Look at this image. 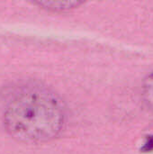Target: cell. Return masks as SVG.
Listing matches in <instances>:
<instances>
[{
	"label": "cell",
	"instance_id": "6da1fadb",
	"mask_svg": "<svg viewBox=\"0 0 153 154\" xmlns=\"http://www.w3.org/2000/svg\"><path fill=\"white\" fill-rule=\"evenodd\" d=\"M68 109L61 97L36 80H19L0 88V131L25 144L57 139L65 130Z\"/></svg>",
	"mask_w": 153,
	"mask_h": 154
},
{
	"label": "cell",
	"instance_id": "7a4b0ae2",
	"mask_svg": "<svg viewBox=\"0 0 153 154\" xmlns=\"http://www.w3.org/2000/svg\"><path fill=\"white\" fill-rule=\"evenodd\" d=\"M36 6L51 13H66L81 6L87 0H31Z\"/></svg>",
	"mask_w": 153,
	"mask_h": 154
},
{
	"label": "cell",
	"instance_id": "3957f363",
	"mask_svg": "<svg viewBox=\"0 0 153 154\" xmlns=\"http://www.w3.org/2000/svg\"><path fill=\"white\" fill-rule=\"evenodd\" d=\"M142 97L147 106L153 112V72L148 75L143 81Z\"/></svg>",
	"mask_w": 153,
	"mask_h": 154
},
{
	"label": "cell",
	"instance_id": "277c9868",
	"mask_svg": "<svg viewBox=\"0 0 153 154\" xmlns=\"http://www.w3.org/2000/svg\"><path fill=\"white\" fill-rule=\"evenodd\" d=\"M153 149V136H151L149 141L146 142L144 146L142 147V150H146L147 152H151Z\"/></svg>",
	"mask_w": 153,
	"mask_h": 154
}]
</instances>
